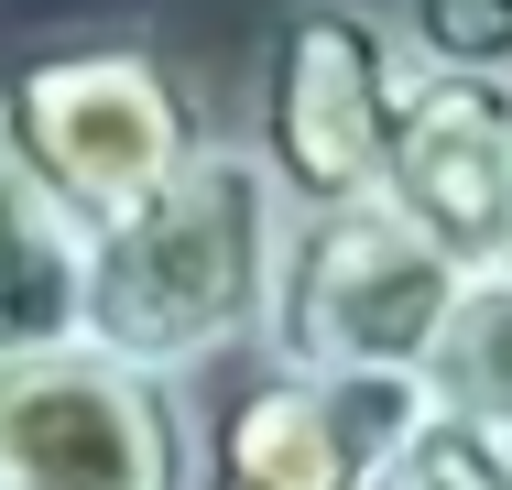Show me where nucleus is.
I'll return each mask as SVG.
<instances>
[{
	"mask_svg": "<svg viewBox=\"0 0 512 490\" xmlns=\"http://www.w3.org/2000/svg\"><path fill=\"white\" fill-rule=\"evenodd\" d=\"M414 66H502L512 77V0H404L393 11Z\"/></svg>",
	"mask_w": 512,
	"mask_h": 490,
	"instance_id": "nucleus-11",
	"label": "nucleus"
},
{
	"mask_svg": "<svg viewBox=\"0 0 512 490\" xmlns=\"http://www.w3.org/2000/svg\"><path fill=\"white\" fill-rule=\"evenodd\" d=\"M371 490H512V436L425 392V403H414V425L382 447Z\"/></svg>",
	"mask_w": 512,
	"mask_h": 490,
	"instance_id": "nucleus-10",
	"label": "nucleus"
},
{
	"mask_svg": "<svg viewBox=\"0 0 512 490\" xmlns=\"http://www.w3.org/2000/svg\"><path fill=\"white\" fill-rule=\"evenodd\" d=\"M458 284H469V273L414 229L393 196L295 207V229H284V284H273V316H262V360L425 382Z\"/></svg>",
	"mask_w": 512,
	"mask_h": 490,
	"instance_id": "nucleus-2",
	"label": "nucleus"
},
{
	"mask_svg": "<svg viewBox=\"0 0 512 490\" xmlns=\"http://www.w3.org/2000/svg\"><path fill=\"white\" fill-rule=\"evenodd\" d=\"M414 88V44L371 0H295L273 22V77H262V164L295 207L382 196V153Z\"/></svg>",
	"mask_w": 512,
	"mask_h": 490,
	"instance_id": "nucleus-5",
	"label": "nucleus"
},
{
	"mask_svg": "<svg viewBox=\"0 0 512 490\" xmlns=\"http://www.w3.org/2000/svg\"><path fill=\"white\" fill-rule=\"evenodd\" d=\"M22 164L55 186V207L77 229L120 218L131 196H153L186 153H197V98L186 77L153 55V44H66V55H33L11 98H0Z\"/></svg>",
	"mask_w": 512,
	"mask_h": 490,
	"instance_id": "nucleus-4",
	"label": "nucleus"
},
{
	"mask_svg": "<svg viewBox=\"0 0 512 490\" xmlns=\"http://www.w3.org/2000/svg\"><path fill=\"white\" fill-rule=\"evenodd\" d=\"M382 196L458 262L491 273L512 262V77L502 66H414Z\"/></svg>",
	"mask_w": 512,
	"mask_h": 490,
	"instance_id": "nucleus-7",
	"label": "nucleus"
},
{
	"mask_svg": "<svg viewBox=\"0 0 512 490\" xmlns=\"http://www.w3.org/2000/svg\"><path fill=\"white\" fill-rule=\"evenodd\" d=\"M425 382L262 360L197 414V490H371L382 447L414 425Z\"/></svg>",
	"mask_w": 512,
	"mask_h": 490,
	"instance_id": "nucleus-6",
	"label": "nucleus"
},
{
	"mask_svg": "<svg viewBox=\"0 0 512 490\" xmlns=\"http://www.w3.org/2000/svg\"><path fill=\"white\" fill-rule=\"evenodd\" d=\"M425 392L512 436V262L458 284L447 327H436V360H425Z\"/></svg>",
	"mask_w": 512,
	"mask_h": 490,
	"instance_id": "nucleus-9",
	"label": "nucleus"
},
{
	"mask_svg": "<svg viewBox=\"0 0 512 490\" xmlns=\"http://www.w3.org/2000/svg\"><path fill=\"white\" fill-rule=\"evenodd\" d=\"M284 229H295V196L273 186L262 142L197 131V153L153 196H131L120 218L88 229L77 338H99L142 371H175V382L262 349V316L284 284Z\"/></svg>",
	"mask_w": 512,
	"mask_h": 490,
	"instance_id": "nucleus-1",
	"label": "nucleus"
},
{
	"mask_svg": "<svg viewBox=\"0 0 512 490\" xmlns=\"http://www.w3.org/2000/svg\"><path fill=\"white\" fill-rule=\"evenodd\" d=\"M0 490H197V403L99 338L0 360Z\"/></svg>",
	"mask_w": 512,
	"mask_h": 490,
	"instance_id": "nucleus-3",
	"label": "nucleus"
},
{
	"mask_svg": "<svg viewBox=\"0 0 512 490\" xmlns=\"http://www.w3.org/2000/svg\"><path fill=\"white\" fill-rule=\"evenodd\" d=\"M77 316H88V229L55 207V186L22 164L0 120V360L77 338Z\"/></svg>",
	"mask_w": 512,
	"mask_h": 490,
	"instance_id": "nucleus-8",
	"label": "nucleus"
}]
</instances>
